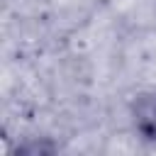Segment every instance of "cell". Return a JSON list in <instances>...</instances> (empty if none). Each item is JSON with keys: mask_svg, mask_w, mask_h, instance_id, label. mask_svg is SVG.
<instances>
[{"mask_svg": "<svg viewBox=\"0 0 156 156\" xmlns=\"http://www.w3.org/2000/svg\"><path fill=\"white\" fill-rule=\"evenodd\" d=\"M136 129L146 139H156V95H141L134 105Z\"/></svg>", "mask_w": 156, "mask_h": 156, "instance_id": "6da1fadb", "label": "cell"}]
</instances>
